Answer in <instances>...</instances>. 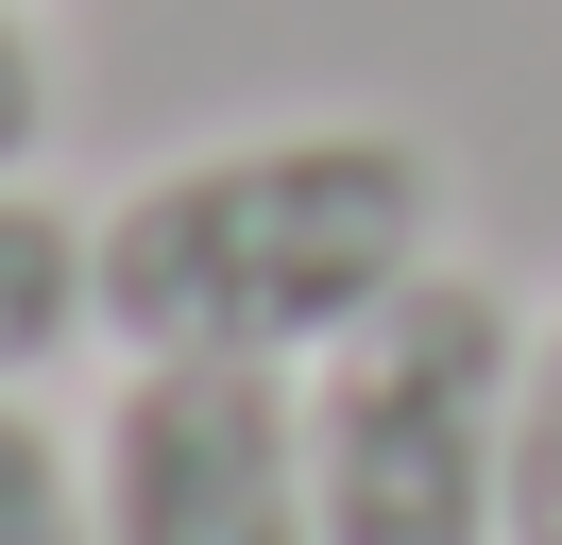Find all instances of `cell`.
<instances>
[{"label": "cell", "mask_w": 562, "mask_h": 545, "mask_svg": "<svg viewBox=\"0 0 562 545\" xmlns=\"http://www.w3.org/2000/svg\"><path fill=\"white\" fill-rule=\"evenodd\" d=\"M120 358H256L307 375L324 341H358L409 272H443V154L409 120H273L205 136V154L137 170L86 222Z\"/></svg>", "instance_id": "obj_1"}, {"label": "cell", "mask_w": 562, "mask_h": 545, "mask_svg": "<svg viewBox=\"0 0 562 545\" xmlns=\"http://www.w3.org/2000/svg\"><path fill=\"white\" fill-rule=\"evenodd\" d=\"M512 409H528V307L460 256L409 272L358 341L307 358L324 545H512Z\"/></svg>", "instance_id": "obj_2"}, {"label": "cell", "mask_w": 562, "mask_h": 545, "mask_svg": "<svg viewBox=\"0 0 562 545\" xmlns=\"http://www.w3.org/2000/svg\"><path fill=\"white\" fill-rule=\"evenodd\" d=\"M86 477H103V545H324L307 375L256 358H120Z\"/></svg>", "instance_id": "obj_3"}, {"label": "cell", "mask_w": 562, "mask_h": 545, "mask_svg": "<svg viewBox=\"0 0 562 545\" xmlns=\"http://www.w3.org/2000/svg\"><path fill=\"white\" fill-rule=\"evenodd\" d=\"M103 341V272H86V222L35 188V170H0V392H35Z\"/></svg>", "instance_id": "obj_4"}, {"label": "cell", "mask_w": 562, "mask_h": 545, "mask_svg": "<svg viewBox=\"0 0 562 545\" xmlns=\"http://www.w3.org/2000/svg\"><path fill=\"white\" fill-rule=\"evenodd\" d=\"M0 545H103V477L35 392H0Z\"/></svg>", "instance_id": "obj_5"}, {"label": "cell", "mask_w": 562, "mask_h": 545, "mask_svg": "<svg viewBox=\"0 0 562 545\" xmlns=\"http://www.w3.org/2000/svg\"><path fill=\"white\" fill-rule=\"evenodd\" d=\"M512 545H562V307L528 324V409H512Z\"/></svg>", "instance_id": "obj_6"}, {"label": "cell", "mask_w": 562, "mask_h": 545, "mask_svg": "<svg viewBox=\"0 0 562 545\" xmlns=\"http://www.w3.org/2000/svg\"><path fill=\"white\" fill-rule=\"evenodd\" d=\"M52 120H69L52 34H35V0H0V170H35V154H52Z\"/></svg>", "instance_id": "obj_7"}]
</instances>
